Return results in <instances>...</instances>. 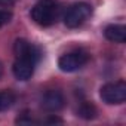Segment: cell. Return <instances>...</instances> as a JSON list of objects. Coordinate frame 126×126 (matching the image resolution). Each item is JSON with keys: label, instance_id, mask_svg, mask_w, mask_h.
I'll return each mask as SVG.
<instances>
[{"label": "cell", "instance_id": "cell-1", "mask_svg": "<svg viewBox=\"0 0 126 126\" xmlns=\"http://www.w3.org/2000/svg\"><path fill=\"white\" fill-rule=\"evenodd\" d=\"M31 19L40 27L53 25L61 15V5L56 0H40L31 8Z\"/></svg>", "mask_w": 126, "mask_h": 126}, {"label": "cell", "instance_id": "cell-2", "mask_svg": "<svg viewBox=\"0 0 126 126\" xmlns=\"http://www.w3.org/2000/svg\"><path fill=\"white\" fill-rule=\"evenodd\" d=\"M92 15V6L86 2H77L71 5L65 15H64V24L68 28H77L83 22H86Z\"/></svg>", "mask_w": 126, "mask_h": 126}, {"label": "cell", "instance_id": "cell-3", "mask_svg": "<svg viewBox=\"0 0 126 126\" xmlns=\"http://www.w3.org/2000/svg\"><path fill=\"white\" fill-rule=\"evenodd\" d=\"M101 99L108 105H117L126 101V82L125 80H116L111 83H105L99 89Z\"/></svg>", "mask_w": 126, "mask_h": 126}, {"label": "cell", "instance_id": "cell-4", "mask_svg": "<svg viewBox=\"0 0 126 126\" xmlns=\"http://www.w3.org/2000/svg\"><path fill=\"white\" fill-rule=\"evenodd\" d=\"M89 61V55L83 50H73L61 55L58 59V67L64 73H73L83 68Z\"/></svg>", "mask_w": 126, "mask_h": 126}, {"label": "cell", "instance_id": "cell-5", "mask_svg": "<svg viewBox=\"0 0 126 126\" xmlns=\"http://www.w3.org/2000/svg\"><path fill=\"white\" fill-rule=\"evenodd\" d=\"M40 105L47 113H58L59 110L64 108L65 98H64V95H62L59 91L50 89V91L43 94V96L40 99Z\"/></svg>", "mask_w": 126, "mask_h": 126}, {"label": "cell", "instance_id": "cell-6", "mask_svg": "<svg viewBox=\"0 0 126 126\" xmlns=\"http://www.w3.org/2000/svg\"><path fill=\"white\" fill-rule=\"evenodd\" d=\"M14 53H15V58H28V59L36 61V62H39V59H40L39 47L34 46L33 43H30L25 39H16L15 40Z\"/></svg>", "mask_w": 126, "mask_h": 126}, {"label": "cell", "instance_id": "cell-7", "mask_svg": "<svg viewBox=\"0 0 126 126\" xmlns=\"http://www.w3.org/2000/svg\"><path fill=\"white\" fill-rule=\"evenodd\" d=\"M37 62L28 58H16L14 65H12V73L15 76V79L18 80H28L31 79V76L34 74V68H36Z\"/></svg>", "mask_w": 126, "mask_h": 126}, {"label": "cell", "instance_id": "cell-8", "mask_svg": "<svg viewBox=\"0 0 126 126\" xmlns=\"http://www.w3.org/2000/svg\"><path fill=\"white\" fill-rule=\"evenodd\" d=\"M104 37L113 43H125L126 42V27L120 24L107 25L104 30Z\"/></svg>", "mask_w": 126, "mask_h": 126}, {"label": "cell", "instance_id": "cell-9", "mask_svg": "<svg viewBox=\"0 0 126 126\" xmlns=\"http://www.w3.org/2000/svg\"><path fill=\"white\" fill-rule=\"evenodd\" d=\"M96 114H98L96 107L89 101H83L77 108V116L85 119V120H92V119L96 117Z\"/></svg>", "mask_w": 126, "mask_h": 126}, {"label": "cell", "instance_id": "cell-10", "mask_svg": "<svg viewBox=\"0 0 126 126\" xmlns=\"http://www.w3.org/2000/svg\"><path fill=\"white\" fill-rule=\"evenodd\" d=\"M15 102V94L11 91H0V111L11 108Z\"/></svg>", "mask_w": 126, "mask_h": 126}, {"label": "cell", "instance_id": "cell-11", "mask_svg": "<svg viewBox=\"0 0 126 126\" xmlns=\"http://www.w3.org/2000/svg\"><path fill=\"white\" fill-rule=\"evenodd\" d=\"M11 19H12V12L0 9V28H2L3 25H6L8 22H11Z\"/></svg>", "mask_w": 126, "mask_h": 126}, {"label": "cell", "instance_id": "cell-12", "mask_svg": "<svg viewBox=\"0 0 126 126\" xmlns=\"http://www.w3.org/2000/svg\"><path fill=\"white\" fill-rule=\"evenodd\" d=\"M15 122H16V123H19V125H30V123H34L33 117H31L28 113H24L22 116H19Z\"/></svg>", "mask_w": 126, "mask_h": 126}, {"label": "cell", "instance_id": "cell-13", "mask_svg": "<svg viewBox=\"0 0 126 126\" xmlns=\"http://www.w3.org/2000/svg\"><path fill=\"white\" fill-rule=\"evenodd\" d=\"M45 123H62V119H59L56 116H50L45 120Z\"/></svg>", "mask_w": 126, "mask_h": 126}, {"label": "cell", "instance_id": "cell-14", "mask_svg": "<svg viewBox=\"0 0 126 126\" xmlns=\"http://www.w3.org/2000/svg\"><path fill=\"white\" fill-rule=\"evenodd\" d=\"M15 5V0H0V6H12Z\"/></svg>", "mask_w": 126, "mask_h": 126}, {"label": "cell", "instance_id": "cell-15", "mask_svg": "<svg viewBox=\"0 0 126 126\" xmlns=\"http://www.w3.org/2000/svg\"><path fill=\"white\" fill-rule=\"evenodd\" d=\"M2 73H3V65H2V62H0V76H2Z\"/></svg>", "mask_w": 126, "mask_h": 126}]
</instances>
